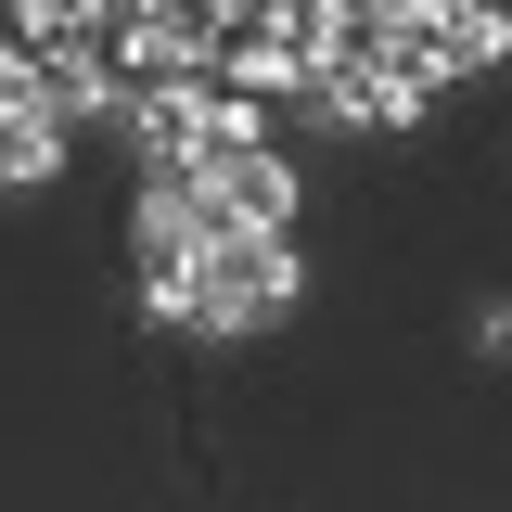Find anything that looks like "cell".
<instances>
[{
	"label": "cell",
	"mask_w": 512,
	"mask_h": 512,
	"mask_svg": "<svg viewBox=\"0 0 512 512\" xmlns=\"http://www.w3.org/2000/svg\"><path fill=\"white\" fill-rule=\"evenodd\" d=\"M282 308H295V231H205L167 333H269Z\"/></svg>",
	"instance_id": "6da1fadb"
},
{
	"label": "cell",
	"mask_w": 512,
	"mask_h": 512,
	"mask_svg": "<svg viewBox=\"0 0 512 512\" xmlns=\"http://www.w3.org/2000/svg\"><path fill=\"white\" fill-rule=\"evenodd\" d=\"M205 231H295V167L269 154V128H231V141H192L180 154Z\"/></svg>",
	"instance_id": "7a4b0ae2"
}]
</instances>
